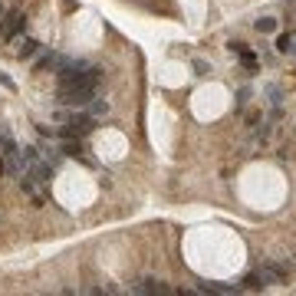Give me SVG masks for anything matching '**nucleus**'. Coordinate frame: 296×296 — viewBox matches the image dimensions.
Segmentation results:
<instances>
[{
	"mask_svg": "<svg viewBox=\"0 0 296 296\" xmlns=\"http://www.w3.org/2000/svg\"><path fill=\"white\" fill-rule=\"evenodd\" d=\"M99 86V69H82L76 79L59 82V102L63 106H89V99L96 96Z\"/></svg>",
	"mask_w": 296,
	"mask_h": 296,
	"instance_id": "1",
	"label": "nucleus"
},
{
	"mask_svg": "<svg viewBox=\"0 0 296 296\" xmlns=\"http://www.w3.org/2000/svg\"><path fill=\"white\" fill-rule=\"evenodd\" d=\"M96 129V115H86V112H79V115H69L63 125V138H86L89 132Z\"/></svg>",
	"mask_w": 296,
	"mask_h": 296,
	"instance_id": "2",
	"label": "nucleus"
},
{
	"mask_svg": "<svg viewBox=\"0 0 296 296\" xmlns=\"http://www.w3.org/2000/svg\"><path fill=\"white\" fill-rule=\"evenodd\" d=\"M0 155H3V161H7V171H20V145L13 142V135L7 129H0Z\"/></svg>",
	"mask_w": 296,
	"mask_h": 296,
	"instance_id": "3",
	"label": "nucleus"
},
{
	"mask_svg": "<svg viewBox=\"0 0 296 296\" xmlns=\"http://www.w3.org/2000/svg\"><path fill=\"white\" fill-rule=\"evenodd\" d=\"M27 23V17H23L20 10H10L7 17H3V23H0V43H10L13 36L20 33V27Z\"/></svg>",
	"mask_w": 296,
	"mask_h": 296,
	"instance_id": "4",
	"label": "nucleus"
},
{
	"mask_svg": "<svg viewBox=\"0 0 296 296\" xmlns=\"http://www.w3.org/2000/svg\"><path fill=\"white\" fill-rule=\"evenodd\" d=\"M132 293H142V296H164V293H171V286L161 283V280H155V276H145V280H138V283H132Z\"/></svg>",
	"mask_w": 296,
	"mask_h": 296,
	"instance_id": "5",
	"label": "nucleus"
},
{
	"mask_svg": "<svg viewBox=\"0 0 296 296\" xmlns=\"http://www.w3.org/2000/svg\"><path fill=\"white\" fill-rule=\"evenodd\" d=\"M36 53H40V43H36L33 36H27V40L17 43V56H20V59H33Z\"/></svg>",
	"mask_w": 296,
	"mask_h": 296,
	"instance_id": "6",
	"label": "nucleus"
},
{
	"mask_svg": "<svg viewBox=\"0 0 296 296\" xmlns=\"http://www.w3.org/2000/svg\"><path fill=\"white\" fill-rule=\"evenodd\" d=\"M197 293H220V296H230V293H241V286H224V283H204Z\"/></svg>",
	"mask_w": 296,
	"mask_h": 296,
	"instance_id": "7",
	"label": "nucleus"
},
{
	"mask_svg": "<svg viewBox=\"0 0 296 296\" xmlns=\"http://www.w3.org/2000/svg\"><path fill=\"white\" fill-rule=\"evenodd\" d=\"M30 168H33V178H40V181H50V178H53V168H50L43 158H36Z\"/></svg>",
	"mask_w": 296,
	"mask_h": 296,
	"instance_id": "8",
	"label": "nucleus"
},
{
	"mask_svg": "<svg viewBox=\"0 0 296 296\" xmlns=\"http://www.w3.org/2000/svg\"><path fill=\"white\" fill-rule=\"evenodd\" d=\"M253 27H257V33H263V36L276 33V20H273V17H260V20L253 23Z\"/></svg>",
	"mask_w": 296,
	"mask_h": 296,
	"instance_id": "9",
	"label": "nucleus"
},
{
	"mask_svg": "<svg viewBox=\"0 0 296 296\" xmlns=\"http://www.w3.org/2000/svg\"><path fill=\"white\" fill-rule=\"evenodd\" d=\"M56 59H59L56 53H43L40 59H36V66H33V69H36V73H43V69H53V66H56Z\"/></svg>",
	"mask_w": 296,
	"mask_h": 296,
	"instance_id": "10",
	"label": "nucleus"
},
{
	"mask_svg": "<svg viewBox=\"0 0 296 296\" xmlns=\"http://www.w3.org/2000/svg\"><path fill=\"white\" fill-rule=\"evenodd\" d=\"M20 188L27 191V194H33V197H36V204H43V197L36 194V181H33V175H23V178H20Z\"/></svg>",
	"mask_w": 296,
	"mask_h": 296,
	"instance_id": "11",
	"label": "nucleus"
},
{
	"mask_svg": "<svg viewBox=\"0 0 296 296\" xmlns=\"http://www.w3.org/2000/svg\"><path fill=\"white\" fill-rule=\"evenodd\" d=\"M63 155L66 158H79V155H82V145H79L76 138H66L63 142Z\"/></svg>",
	"mask_w": 296,
	"mask_h": 296,
	"instance_id": "12",
	"label": "nucleus"
},
{
	"mask_svg": "<svg viewBox=\"0 0 296 296\" xmlns=\"http://www.w3.org/2000/svg\"><path fill=\"white\" fill-rule=\"evenodd\" d=\"M89 109H92V115H106V112H109V102H106V99H89Z\"/></svg>",
	"mask_w": 296,
	"mask_h": 296,
	"instance_id": "13",
	"label": "nucleus"
},
{
	"mask_svg": "<svg viewBox=\"0 0 296 296\" xmlns=\"http://www.w3.org/2000/svg\"><path fill=\"white\" fill-rule=\"evenodd\" d=\"M191 66H194V76H211V66L204 63V59H194Z\"/></svg>",
	"mask_w": 296,
	"mask_h": 296,
	"instance_id": "14",
	"label": "nucleus"
},
{
	"mask_svg": "<svg viewBox=\"0 0 296 296\" xmlns=\"http://www.w3.org/2000/svg\"><path fill=\"white\" fill-rule=\"evenodd\" d=\"M247 99H250V89H241L237 99H234V109H243V106H247Z\"/></svg>",
	"mask_w": 296,
	"mask_h": 296,
	"instance_id": "15",
	"label": "nucleus"
},
{
	"mask_svg": "<svg viewBox=\"0 0 296 296\" xmlns=\"http://www.w3.org/2000/svg\"><path fill=\"white\" fill-rule=\"evenodd\" d=\"M243 283L250 286V290H260V286H263V280H260V273H250L247 280H243Z\"/></svg>",
	"mask_w": 296,
	"mask_h": 296,
	"instance_id": "16",
	"label": "nucleus"
},
{
	"mask_svg": "<svg viewBox=\"0 0 296 296\" xmlns=\"http://www.w3.org/2000/svg\"><path fill=\"white\" fill-rule=\"evenodd\" d=\"M267 96H270V102L276 106V102H280V89H276V86H270V89H267Z\"/></svg>",
	"mask_w": 296,
	"mask_h": 296,
	"instance_id": "17",
	"label": "nucleus"
},
{
	"mask_svg": "<svg viewBox=\"0 0 296 296\" xmlns=\"http://www.w3.org/2000/svg\"><path fill=\"white\" fill-rule=\"evenodd\" d=\"M0 86H7V89H13V79H10V76H3V73H0Z\"/></svg>",
	"mask_w": 296,
	"mask_h": 296,
	"instance_id": "18",
	"label": "nucleus"
},
{
	"mask_svg": "<svg viewBox=\"0 0 296 296\" xmlns=\"http://www.w3.org/2000/svg\"><path fill=\"white\" fill-rule=\"evenodd\" d=\"M0 20H3V7H0Z\"/></svg>",
	"mask_w": 296,
	"mask_h": 296,
	"instance_id": "19",
	"label": "nucleus"
}]
</instances>
